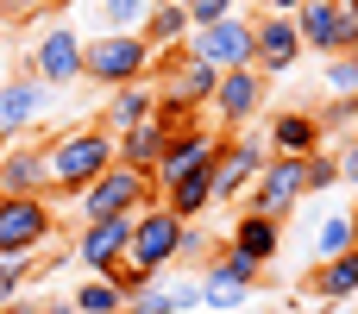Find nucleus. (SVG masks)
<instances>
[{"instance_id": "obj_38", "label": "nucleus", "mask_w": 358, "mask_h": 314, "mask_svg": "<svg viewBox=\"0 0 358 314\" xmlns=\"http://www.w3.org/2000/svg\"><path fill=\"white\" fill-rule=\"evenodd\" d=\"M252 13H264V19H296V13H302V0H258Z\"/></svg>"}, {"instance_id": "obj_13", "label": "nucleus", "mask_w": 358, "mask_h": 314, "mask_svg": "<svg viewBox=\"0 0 358 314\" xmlns=\"http://www.w3.org/2000/svg\"><path fill=\"white\" fill-rule=\"evenodd\" d=\"M302 63V38H296V19H264L252 13V69L258 76H289Z\"/></svg>"}, {"instance_id": "obj_44", "label": "nucleus", "mask_w": 358, "mask_h": 314, "mask_svg": "<svg viewBox=\"0 0 358 314\" xmlns=\"http://www.w3.org/2000/svg\"><path fill=\"white\" fill-rule=\"evenodd\" d=\"M346 57H352V69H358V44H352V50H346Z\"/></svg>"}, {"instance_id": "obj_42", "label": "nucleus", "mask_w": 358, "mask_h": 314, "mask_svg": "<svg viewBox=\"0 0 358 314\" xmlns=\"http://www.w3.org/2000/svg\"><path fill=\"white\" fill-rule=\"evenodd\" d=\"M346 132H352V138H358V101H352V126H346Z\"/></svg>"}, {"instance_id": "obj_16", "label": "nucleus", "mask_w": 358, "mask_h": 314, "mask_svg": "<svg viewBox=\"0 0 358 314\" xmlns=\"http://www.w3.org/2000/svg\"><path fill=\"white\" fill-rule=\"evenodd\" d=\"M151 120H157V88H151V82H126V88H113V94L101 101V120H94V126L120 138V132H138V126H151Z\"/></svg>"}, {"instance_id": "obj_5", "label": "nucleus", "mask_w": 358, "mask_h": 314, "mask_svg": "<svg viewBox=\"0 0 358 314\" xmlns=\"http://www.w3.org/2000/svg\"><path fill=\"white\" fill-rule=\"evenodd\" d=\"M264 164H271V145H264V132H258V126L227 132V138H220V157H214V208H220V201H233V208H239Z\"/></svg>"}, {"instance_id": "obj_25", "label": "nucleus", "mask_w": 358, "mask_h": 314, "mask_svg": "<svg viewBox=\"0 0 358 314\" xmlns=\"http://www.w3.org/2000/svg\"><path fill=\"white\" fill-rule=\"evenodd\" d=\"M220 245H227V239H220V233H208L201 220H195V227H182V245H176V271L201 277V271L214 264V252H220Z\"/></svg>"}, {"instance_id": "obj_10", "label": "nucleus", "mask_w": 358, "mask_h": 314, "mask_svg": "<svg viewBox=\"0 0 358 314\" xmlns=\"http://www.w3.org/2000/svg\"><path fill=\"white\" fill-rule=\"evenodd\" d=\"M308 201V189H302V157H271L264 170H258V183L245 189V214H264V220H289L296 208Z\"/></svg>"}, {"instance_id": "obj_4", "label": "nucleus", "mask_w": 358, "mask_h": 314, "mask_svg": "<svg viewBox=\"0 0 358 314\" xmlns=\"http://www.w3.org/2000/svg\"><path fill=\"white\" fill-rule=\"evenodd\" d=\"M57 239V208L44 195H0V258H38Z\"/></svg>"}, {"instance_id": "obj_23", "label": "nucleus", "mask_w": 358, "mask_h": 314, "mask_svg": "<svg viewBox=\"0 0 358 314\" xmlns=\"http://www.w3.org/2000/svg\"><path fill=\"white\" fill-rule=\"evenodd\" d=\"M182 227H195V220H208V208H214V170H201V176H182V183H170L164 195H157Z\"/></svg>"}, {"instance_id": "obj_40", "label": "nucleus", "mask_w": 358, "mask_h": 314, "mask_svg": "<svg viewBox=\"0 0 358 314\" xmlns=\"http://www.w3.org/2000/svg\"><path fill=\"white\" fill-rule=\"evenodd\" d=\"M0 314H38V302L25 296V302H13V308H0Z\"/></svg>"}, {"instance_id": "obj_2", "label": "nucleus", "mask_w": 358, "mask_h": 314, "mask_svg": "<svg viewBox=\"0 0 358 314\" xmlns=\"http://www.w3.org/2000/svg\"><path fill=\"white\" fill-rule=\"evenodd\" d=\"M151 69H157V50L138 38V31H94V38H82V82H94V88H126V82H151Z\"/></svg>"}, {"instance_id": "obj_48", "label": "nucleus", "mask_w": 358, "mask_h": 314, "mask_svg": "<svg viewBox=\"0 0 358 314\" xmlns=\"http://www.w3.org/2000/svg\"><path fill=\"white\" fill-rule=\"evenodd\" d=\"M201 314H208V308H201Z\"/></svg>"}, {"instance_id": "obj_43", "label": "nucleus", "mask_w": 358, "mask_h": 314, "mask_svg": "<svg viewBox=\"0 0 358 314\" xmlns=\"http://www.w3.org/2000/svg\"><path fill=\"white\" fill-rule=\"evenodd\" d=\"M6 145H13V138H6V132H0V157H6Z\"/></svg>"}, {"instance_id": "obj_39", "label": "nucleus", "mask_w": 358, "mask_h": 314, "mask_svg": "<svg viewBox=\"0 0 358 314\" xmlns=\"http://www.w3.org/2000/svg\"><path fill=\"white\" fill-rule=\"evenodd\" d=\"M38 314H76V302H69V296H44V302H38Z\"/></svg>"}, {"instance_id": "obj_45", "label": "nucleus", "mask_w": 358, "mask_h": 314, "mask_svg": "<svg viewBox=\"0 0 358 314\" xmlns=\"http://www.w3.org/2000/svg\"><path fill=\"white\" fill-rule=\"evenodd\" d=\"M0 44H6V25H0Z\"/></svg>"}, {"instance_id": "obj_21", "label": "nucleus", "mask_w": 358, "mask_h": 314, "mask_svg": "<svg viewBox=\"0 0 358 314\" xmlns=\"http://www.w3.org/2000/svg\"><path fill=\"white\" fill-rule=\"evenodd\" d=\"M302 290H308L315 302H358V252L315 264V271L302 277Z\"/></svg>"}, {"instance_id": "obj_18", "label": "nucleus", "mask_w": 358, "mask_h": 314, "mask_svg": "<svg viewBox=\"0 0 358 314\" xmlns=\"http://www.w3.org/2000/svg\"><path fill=\"white\" fill-rule=\"evenodd\" d=\"M227 245H233L239 258H252L258 271H271V264H277V252H283V220H264V214H245V208H239V220H233Z\"/></svg>"}, {"instance_id": "obj_24", "label": "nucleus", "mask_w": 358, "mask_h": 314, "mask_svg": "<svg viewBox=\"0 0 358 314\" xmlns=\"http://www.w3.org/2000/svg\"><path fill=\"white\" fill-rule=\"evenodd\" d=\"M296 38H302V50L334 57V0H302V13H296Z\"/></svg>"}, {"instance_id": "obj_30", "label": "nucleus", "mask_w": 358, "mask_h": 314, "mask_svg": "<svg viewBox=\"0 0 358 314\" xmlns=\"http://www.w3.org/2000/svg\"><path fill=\"white\" fill-rule=\"evenodd\" d=\"M252 296H258V290H239V283H208V277H201V308H208V314H239Z\"/></svg>"}, {"instance_id": "obj_17", "label": "nucleus", "mask_w": 358, "mask_h": 314, "mask_svg": "<svg viewBox=\"0 0 358 314\" xmlns=\"http://www.w3.org/2000/svg\"><path fill=\"white\" fill-rule=\"evenodd\" d=\"M164 151H170V126H164V120H151V126L113 138V164L132 170V176H145L151 189H157V164H164Z\"/></svg>"}, {"instance_id": "obj_47", "label": "nucleus", "mask_w": 358, "mask_h": 314, "mask_svg": "<svg viewBox=\"0 0 358 314\" xmlns=\"http://www.w3.org/2000/svg\"><path fill=\"white\" fill-rule=\"evenodd\" d=\"M252 6H258V0H252Z\"/></svg>"}, {"instance_id": "obj_32", "label": "nucleus", "mask_w": 358, "mask_h": 314, "mask_svg": "<svg viewBox=\"0 0 358 314\" xmlns=\"http://www.w3.org/2000/svg\"><path fill=\"white\" fill-rule=\"evenodd\" d=\"M164 296H170V308L176 314H201V277H164Z\"/></svg>"}, {"instance_id": "obj_15", "label": "nucleus", "mask_w": 358, "mask_h": 314, "mask_svg": "<svg viewBox=\"0 0 358 314\" xmlns=\"http://www.w3.org/2000/svg\"><path fill=\"white\" fill-rule=\"evenodd\" d=\"M220 138H227V132H208V126L170 132V151H164V164H157V195H164L170 183H182V176H201V170H214V157H220Z\"/></svg>"}, {"instance_id": "obj_46", "label": "nucleus", "mask_w": 358, "mask_h": 314, "mask_svg": "<svg viewBox=\"0 0 358 314\" xmlns=\"http://www.w3.org/2000/svg\"><path fill=\"white\" fill-rule=\"evenodd\" d=\"M352 314H358V302H352Z\"/></svg>"}, {"instance_id": "obj_36", "label": "nucleus", "mask_w": 358, "mask_h": 314, "mask_svg": "<svg viewBox=\"0 0 358 314\" xmlns=\"http://www.w3.org/2000/svg\"><path fill=\"white\" fill-rule=\"evenodd\" d=\"M126 314H176V308H170V296H164V277H157L151 290H138V296H126Z\"/></svg>"}, {"instance_id": "obj_27", "label": "nucleus", "mask_w": 358, "mask_h": 314, "mask_svg": "<svg viewBox=\"0 0 358 314\" xmlns=\"http://www.w3.org/2000/svg\"><path fill=\"white\" fill-rule=\"evenodd\" d=\"M308 252H315V264H327V258H346V252H358V245H352V214H346V208H340V214H327V220L315 227V245H308Z\"/></svg>"}, {"instance_id": "obj_22", "label": "nucleus", "mask_w": 358, "mask_h": 314, "mask_svg": "<svg viewBox=\"0 0 358 314\" xmlns=\"http://www.w3.org/2000/svg\"><path fill=\"white\" fill-rule=\"evenodd\" d=\"M195 25H189V13L176 6V0H151V13H145V25H138V38L164 57V50H182V38H189Z\"/></svg>"}, {"instance_id": "obj_31", "label": "nucleus", "mask_w": 358, "mask_h": 314, "mask_svg": "<svg viewBox=\"0 0 358 314\" xmlns=\"http://www.w3.org/2000/svg\"><path fill=\"white\" fill-rule=\"evenodd\" d=\"M334 183H340V164H334V151H315V157L302 164V189H308V195H327Z\"/></svg>"}, {"instance_id": "obj_28", "label": "nucleus", "mask_w": 358, "mask_h": 314, "mask_svg": "<svg viewBox=\"0 0 358 314\" xmlns=\"http://www.w3.org/2000/svg\"><path fill=\"white\" fill-rule=\"evenodd\" d=\"M201 277H208V283H239V290H258V277H264V271H258L252 258H239L233 245H220V252H214V264H208Z\"/></svg>"}, {"instance_id": "obj_9", "label": "nucleus", "mask_w": 358, "mask_h": 314, "mask_svg": "<svg viewBox=\"0 0 358 314\" xmlns=\"http://www.w3.org/2000/svg\"><path fill=\"white\" fill-rule=\"evenodd\" d=\"M271 107V76H258L252 63L245 69H227L220 76V88H214V101H208V113L227 126V132H245V126H258V113Z\"/></svg>"}, {"instance_id": "obj_8", "label": "nucleus", "mask_w": 358, "mask_h": 314, "mask_svg": "<svg viewBox=\"0 0 358 314\" xmlns=\"http://www.w3.org/2000/svg\"><path fill=\"white\" fill-rule=\"evenodd\" d=\"M182 50L195 63H214L220 76L227 69H245L252 63V13H233V19H214V25H195L182 38Z\"/></svg>"}, {"instance_id": "obj_1", "label": "nucleus", "mask_w": 358, "mask_h": 314, "mask_svg": "<svg viewBox=\"0 0 358 314\" xmlns=\"http://www.w3.org/2000/svg\"><path fill=\"white\" fill-rule=\"evenodd\" d=\"M44 170H50V195H57V201H76L88 183H101V176L113 170V132H101L94 120L57 132V138L44 145Z\"/></svg>"}, {"instance_id": "obj_3", "label": "nucleus", "mask_w": 358, "mask_h": 314, "mask_svg": "<svg viewBox=\"0 0 358 314\" xmlns=\"http://www.w3.org/2000/svg\"><path fill=\"white\" fill-rule=\"evenodd\" d=\"M25 76H38L44 88H76L82 82V25L57 6V19H44V31L25 50Z\"/></svg>"}, {"instance_id": "obj_12", "label": "nucleus", "mask_w": 358, "mask_h": 314, "mask_svg": "<svg viewBox=\"0 0 358 314\" xmlns=\"http://www.w3.org/2000/svg\"><path fill=\"white\" fill-rule=\"evenodd\" d=\"M50 107H57V88H44L38 76H25V69H19V76H6V82H0V132H6L13 145H19V132H31Z\"/></svg>"}, {"instance_id": "obj_37", "label": "nucleus", "mask_w": 358, "mask_h": 314, "mask_svg": "<svg viewBox=\"0 0 358 314\" xmlns=\"http://www.w3.org/2000/svg\"><path fill=\"white\" fill-rule=\"evenodd\" d=\"M334 164H340V183H352V189H358V138H352V132L340 138V151H334Z\"/></svg>"}, {"instance_id": "obj_35", "label": "nucleus", "mask_w": 358, "mask_h": 314, "mask_svg": "<svg viewBox=\"0 0 358 314\" xmlns=\"http://www.w3.org/2000/svg\"><path fill=\"white\" fill-rule=\"evenodd\" d=\"M50 6H63V0H0V25H31V19H44Z\"/></svg>"}, {"instance_id": "obj_20", "label": "nucleus", "mask_w": 358, "mask_h": 314, "mask_svg": "<svg viewBox=\"0 0 358 314\" xmlns=\"http://www.w3.org/2000/svg\"><path fill=\"white\" fill-rule=\"evenodd\" d=\"M145 13H151V0H76L69 19L82 25V38H94V31H138Z\"/></svg>"}, {"instance_id": "obj_6", "label": "nucleus", "mask_w": 358, "mask_h": 314, "mask_svg": "<svg viewBox=\"0 0 358 314\" xmlns=\"http://www.w3.org/2000/svg\"><path fill=\"white\" fill-rule=\"evenodd\" d=\"M151 201H157V189H151L145 176H132V170L113 164L101 183H88V189L76 195V214H82V220H138Z\"/></svg>"}, {"instance_id": "obj_7", "label": "nucleus", "mask_w": 358, "mask_h": 314, "mask_svg": "<svg viewBox=\"0 0 358 314\" xmlns=\"http://www.w3.org/2000/svg\"><path fill=\"white\" fill-rule=\"evenodd\" d=\"M176 245H182V220H176L164 201H151V208L132 220V239H126V264H138V271L164 277V271H176Z\"/></svg>"}, {"instance_id": "obj_26", "label": "nucleus", "mask_w": 358, "mask_h": 314, "mask_svg": "<svg viewBox=\"0 0 358 314\" xmlns=\"http://www.w3.org/2000/svg\"><path fill=\"white\" fill-rule=\"evenodd\" d=\"M69 302H76V314H126V296H120L113 277H88V283H76Z\"/></svg>"}, {"instance_id": "obj_34", "label": "nucleus", "mask_w": 358, "mask_h": 314, "mask_svg": "<svg viewBox=\"0 0 358 314\" xmlns=\"http://www.w3.org/2000/svg\"><path fill=\"white\" fill-rule=\"evenodd\" d=\"M182 13H189V25H214V19H233L239 13V0H176Z\"/></svg>"}, {"instance_id": "obj_19", "label": "nucleus", "mask_w": 358, "mask_h": 314, "mask_svg": "<svg viewBox=\"0 0 358 314\" xmlns=\"http://www.w3.org/2000/svg\"><path fill=\"white\" fill-rule=\"evenodd\" d=\"M0 195H44L50 201L44 145H6V157H0Z\"/></svg>"}, {"instance_id": "obj_41", "label": "nucleus", "mask_w": 358, "mask_h": 314, "mask_svg": "<svg viewBox=\"0 0 358 314\" xmlns=\"http://www.w3.org/2000/svg\"><path fill=\"white\" fill-rule=\"evenodd\" d=\"M346 214H352V245H358V201H352V208H346Z\"/></svg>"}, {"instance_id": "obj_14", "label": "nucleus", "mask_w": 358, "mask_h": 314, "mask_svg": "<svg viewBox=\"0 0 358 314\" xmlns=\"http://www.w3.org/2000/svg\"><path fill=\"white\" fill-rule=\"evenodd\" d=\"M264 145H271V157H315V151H327V132H321V120H315V107H283V113H271L264 126Z\"/></svg>"}, {"instance_id": "obj_33", "label": "nucleus", "mask_w": 358, "mask_h": 314, "mask_svg": "<svg viewBox=\"0 0 358 314\" xmlns=\"http://www.w3.org/2000/svg\"><path fill=\"white\" fill-rule=\"evenodd\" d=\"M327 94H334V101H358V69H352V57H327Z\"/></svg>"}, {"instance_id": "obj_29", "label": "nucleus", "mask_w": 358, "mask_h": 314, "mask_svg": "<svg viewBox=\"0 0 358 314\" xmlns=\"http://www.w3.org/2000/svg\"><path fill=\"white\" fill-rule=\"evenodd\" d=\"M38 277V258H0V308L25 302V283Z\"/></svg>"}, {"instance_id": "obj_11", "label": "nucleus", "mask_w": 358, "mask_h": 314, "mask_svg": "<svg viewBox=\"0 0 358 314\" xmlns=\"http://www.w3.org/2000/svg\"><path fill=\"white\" fill-rule=\"evenodd\" d=\"M126 239H132V220H82L69 239V258L88 277H113L126 264Z\"/></svg>"}]
</instances>
